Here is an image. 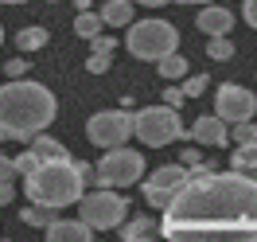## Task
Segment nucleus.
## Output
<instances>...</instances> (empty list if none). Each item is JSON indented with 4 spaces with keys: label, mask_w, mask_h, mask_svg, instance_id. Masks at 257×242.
<instances>
[{
    "label": "nucleus",
    "mask_w": 257,
    "mask_h": 242,
    "mask_svg": "<svg viewBox=\"0 0 257 242\" xmlns=\"http://www.w3.org/2000/svg\"><path fill=\"white\" fill-rule=\"evenodd\" d=\"M164 242H257V180L218 168L191 172L160 211Z\"/></svg>",
    "instance_id": "1"
},
{
    "label": "nucleus",
    "mask_w": 257,
    "mask_h": 242,
    "mask_svg": "<svg viewBox=\"0 0 257 242\" xmlns=\"http://www.w3.org/2000/svg\"><path fill=\"white\" fill-rule=\"evenodd\" d=\"M59 113V102L43 82H8L0 86V141H28L43 137Z\"/></svg>",
    "instance_id": "2"
},
{
    "label": "nucleus",
    "mask_w": 257,
    "mask_h": 242,
    "mask_svg": "<svg viewBox=\"0 0 257 242\" xmlns=\"http://www.w3.org/2000/svg\"><path fill=\"white\" fill-rule=\"evenodd\" d=\"M86 184H94V168L70 156V160H51V164H39L35 172H28L24 195H28V207L63 211L86 195Z\"/></svg>",
    "instance_id": "3"
},
{
    "label": "nucleus",
    "mask_w": 257,
    "mask_h": 242,
    "mask_svg": "<svg viewBox=\"0 0 257 242\" xmlns=\"http://www.w3.org/2000/svg\"><path fill=\"white\" fill-rule=\"evenodd\" d=\"M125 47L133 59H145V63H160L168 55H176L179 47V32L176 24H168V20L152 16V20H137L133 28H128V39Z\"/></svg>",
    "instance_id": "4"
},
{
    "label": "nucleus",
    "mask_w": 257,
    "mask_h": 242,
    "mask_svg": "<svg viewBox=\"0 0 257 242\" xmlns=\"http://www.w3.org/2000/svg\"><path fill=\"white\" fill-rule=\"evenodd\" d=\"M133 137H141V145H148V148H164L172 141H179V137H187V129H183L176 110L145 106V110L133 113Z\"/></svg>",
    "instance_id": "5"
},
{
    "label": "nucleus",
    "mask_w": 257,
    "mask_h": 242,
    "mask_svg": "<svg viewBox=\"0 0 257 242\" xmlns=\"http://www.w3.org/2000/svg\"><path fill=\"white\" fill-rule=\"evenodd\" d=\"M125 215H128V203L125 195L109 192V188H94V192H86L78 199V219L90 230H121L125 226Z\"/></svg>",
    "instance_id": "6"
},
{
    "label": "nucleus",
    "mask_w": 257,
    "mask_h": 242,
    "mask_svg": "<svg viewBox=\"0 0 257 242\" xmlns=\"http://www.w3.org/2000/svg\"><path fill=\"white\" fill-rule=\"evenodd\" d=\"M145 176V156L141 152H133V148H113L105 152L94 168V188H128V184H137V180Z\"/></svg>",
    "instance_id": "7"
},
{
    "label": "nucleus",
    "mask_w": 257,
    "mask_h": 242,
    "mask_svg": "<svg viewBox=\"0 0 257 242\" xmlns=\"http://www.w3.org/2000/svg\"><path fill=\"white\" fill-rule=\"evenodd\" d=\"M86 137L101 145L105 152L113 148H128V137H133V110H101L86 121Z\"/></svg>",
    "instance_id": "8"
},
{
    "label": "nucleus",
    "mask_w": 257,
    "mask_h": 242,
    "mask_svg": "<svg viewBox=\"0 0 257 242\" xmlns=\"http://www.w3.org/2000/svg\"><path fill=\"white\" fill-rule=\"evenodd\" d=\"M253 113H257L253 90H245L238 82H222L214 90V117L222 125H245V121H253Z\"/></svg>",
    "instance_id": "9"
},
{
    "label": "nucleus",
    "mask_w": 257,
    "mask_h": 242,
    "mask_svg": "<svg viewBox=\"0 0 257 242\" xmlns=\"http://www.w3.org/2000/svg\"><path fill=\"white\" fill-rule=\"evenodd\" d=\"M187 180H191V172H187L183 164H164V168H156V172L145 180V199H148V207H160V211H164L179 192H183V188H187Z\"/></svg>",
    "instance_id": "10"
},
{
    "label": "nucleus",
    "mask_w": 257,
    "mask_h": 242,
    "mask_svg": "<svg viewBox=\"0 0 257 242\" xmlns=\"http://www.w3.org/2000/svg\"><path fill=\"white\" fill-rule=\"evenodd\" d=\"M187 141H195V145H226V141H230V125H222L214 113H203V117L191 121Z\"/></svg>",
    "instance_id": "11"
},
{
    "label": "nucleus",
    "mask_w": 257,
    "mask_h": 242,
    "mask_svg": "<svg viewBox=\"0 0 257 242\" xmlns=\"http://www.w3.org/2000/svg\"><path fill=\"white\" fill-rule=\"evenodd\" d=\"M195 24H199V32L210 35V39H226L230 28H234V12L222 8V4H207V8L195 16Z\"/></svg>",
    "instance_id": "12"
},
{
    "label": "nucleus",
    "mask_w": 257,
    "mask_h": 242,
    "mask_svg": "<svg viewBox=\"0 0 257 242\" xmlns=\"http://www.w3.org/2000/svg\"><path fill=\"white\" fill-rule=\"evenodd\" d=\"M47 242H94V230L82 219H59L47 230Z\"/></svg>",
    "instance_id": "13"
},
{
    "label": "nucleus",
    "mask_w": 257,
    "mask_h": 242,
    "mask_svg": "<svg viewBox=\"0 0 257 242\" xmlns=\"http://www.w3.org/2000/svg\"><path fill=\"white\" fill-rule=\"evenodd\" d=\"M101 24L105 28H133V16H137V4H128V0H109V4H101Z\"/></svg>",
    "instance_id": "14"
},
{
    "label": "nucleus",
    "mask_w": 257,
    "mask_h": 242,
    "mask_svg": "<svg viewBox=\"0 0 257 242\" xmlns=\"http://www.w3.org/2000/svg\"><path fill=\"white\" fill-rule=\"evenodd\" d=\"M230 172L257 180V145H238V148H234V156H230Z\"/></svg>",
    "instance_id": "15"
},
{
    "label": "nucleus",
    "mask_w": 257,
    "mask_h": 242,
    "mask_svg": "<svg viewBox=\"0 0 257 242\" xmlns=\"http://www.w3.org/2000/svg\"><path fill=\"white\" fill-rule=\"evenodd\" d=\"M160 234V223H152V219H128L125 226H121V242H133V238H156Z\"/></svg>",
    "instance_id": "16"
},
{
    "label": "nucleus",
    "mask_w": 257,
    "mask_h": 242,
    "mask_svg": "<svg viewBox=\"0 0 257 242\" xmlns=\"http://www.w3.org/2000/svg\"><path fill=\"white\" fill-rule=\"evenodd\" d=\"M156 70H160V78H168V82H176V78H187V74H191V66H187V59H183V55H168V59H160V63H156Z\"/></svg>",
    "instance_id": "17"
},
{
    "label": "nucleus",
    "mask_w": 257,
    "mask_h": 242,
    "mask_svg": "<svg viewBox=\"0 0 257 242\" xmlns=\"http://www.w3.org/2000/svg\"><path fill=\"white\" fill-rule=\"evenodd\" d=\"M101 28H105V24H101V16H97V12H78V16H74V35L90 39V43L101 35Z\"/></svg>",
    "instance_id": "18"
},
{
    "label": "nucleus",
    "mask_w": 257,
    "mask_h": 242,
    "mask_svg": "<svg viewBox=\"0 0 257 242\" xmlns=\"http://www.w3.org/2000/svg\"><path fill=\"white\" fill-rule=\"evenodd\" d=\"M24 223H28V226H43V230H51V226L59 223V211H47V207H24Z\"/></svg>",
    "instance_id": "19"
},
{
    "label": "nucleus",
    "mask_w": 257,
    "mask_h": 242,
    "mask_svg": "<svg viewBox=\"0 0 257 242\" xmlns=\"http://www.w3.org/2000/svg\"><path fill=\"white\" fill-rule=\"evenodd\" d=\"M16 43L24 51H39L43 43H47V28H24V32L16 35Z\"/></svg>",
    "instance_id": "20"
},
{
    "label": "nucleus",
    "mask_w": 257,
    "mask_h": 242,
    "mask_svg": "<svg viewBox=\"0 0 257 242\" xmlns=\"http://www.w3.org/2000/svg\"><path fill=\"white\" fill-rule=\"evenodd\" d=\"M230 137L238 141V145H257V121H245V125H234Z\"/></svg>",
    "instance_id": "21"
},
{
    "label": "nucleus",
    "mask_w": 257,
    "mask_h": 242,
    "mask_svg": "<svg viewBox=\"0 0 257 242\" xmlns=\"http://www.w3.org/2000/svg\"><path fill=\"white\" fill-rule=\"evenodd\" d=\"M113 63V55H105V51H90V59H86V70L90 74H105Z\"/></svg>",
    "instance_id": "22"
},
{
    "label": "nucleus",
    "mask_w": 257,
    "mask_h": 242,
    "mask_svg": "<svg viewBox=\"0 0 257 242\" xmlns=\"http://www.w3.org/2000/svg\"><path fill=\"white\" fill-rule=\"evenodd\" d=\"M179 90H183V98H199L203 90H207V74H187Z\"/></svg>",
    "instance_id": "23"
},
{
    "label": "nucleus",
    "mask_w": 257,
    "mask_h": 242,
    "mask_svg": "<svg viewBox=\"0 0 257 242\" xmlns=\"http://www.w3.org/2000/svg\"><path fill=\"white\" fill-rule=\"evenodd\" d=\"M207 55L210 59H230V55H234V43H230V39H210Z\"/></svg>",
    "instance_id": "24"
},
{
    "label": "nucleus",
    "mask_w": 257,
    "mask_h": 242,
    "mask_svg": "<svg viewBox=\"0 0 257 242\" xmlns=\"http://www.w3.org/2000/svg\"><path fill=\"white\" fill-rule=\"evenodd\" d=\"M20 172H16V156H4L0 152V184H12Z\"/></svg>",
    "instance_id": "25"
},
{
    "label": "nucleus",
    "mask_w": 257,
    "mask_h": 242,
    "mask_svg": "<svg viewBox=\"0 0 257 242\" xmlns=\"http://www.w3.org/2000/svg\"><path fill=\"white\" fill-rule=\"evenodd\" d=\"M4 74H8L12 82H24V74H28V63H24V59H8V63H4Z\"/></svg>",
    "instance_id": "26"
},
{
    "label": "nucleus",
    "mask_w": 257,
    "mask_h": 242,
    "mask_svg": "<svg viewBox=\"0 0 257 242\" xmlns=\"http://www.w3.org/2000/svg\"><path fill=\"white\" fill-rule=\"evenodd\" d=\"M183 102H187V98H183V90H179V86H168V90H164V106H168V110L179 113V106H183Z\"/></svg>",
    "instance_id": "27"
},
{
    "label": "nucleus",
    "mask_w": 257,
    "mask_h": 242,
    "mask_svg": "<svg viewBox=\"0 0 257 242\" xmlns=\"http://www.w3.org/2000/svg\"><path fill=\"white\" fill-rule=\"evenodd\" d=\"M241 20H245L249 28H257V0H245V4H241Z\"/></svg>",
    "instance_id": "28"
},
{
    "label": "nucleus",
    "mask_w": 257,
    "mask_h": 242,
    "mask_svg": "<svg viewBox=\"0 0 257 242\" xmlns=\"http://www.w3.org/2000/svg\"><path fill=\"white\" fill-rule=\"evenodd\" d=\"M113 47H117V39H109V35H97L90 43V51H105V55H113Z\"/></svg>",
    "instance_id": "29"
},
{
    "label": "nucleus",
    "mask_w": 257,
    "mask_h": 242,
    "mask_svg": "<svg viewBox=\"0 0 257 242\" xmlns=\"http://www.w3.org/2000/svg\"><path fill=\"white\" fill-rule=\"evenodd\" d=\"M16 199V192H12V184H0V207H8Z\"/></svg>",
    "instance_id": "30"
},
{
    "label": "nucleus",
    "mask_w": 257,
    "mask_h": 242,
    "mask_svg": "<svg viewBox=\"0 0 257 242\" xmlns=\"http://www.w3.org/2000/svg\"><path fill=\"white\" fill-rule=\"evenodd\" d=\"M133 242H160V238H133Z\"/></svg>",
    "instance_id": "31"
},
{
    "label": "nucleus",
    "mask_w": 257,
    "mask_h": 242,
    "mask_svg": "<svg viewBox=\"0 0 257 242\" xmlns=\"http://www.w3.org/2000/svg\"><path fill=\"white\" fill-rule=\"evenodd\" d=\"M0 43H4V28H0Z\"/></svg>",
    "instance_id": "32"
}]
</instances>
